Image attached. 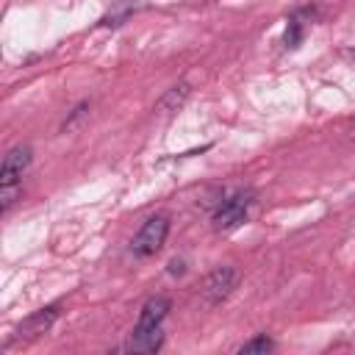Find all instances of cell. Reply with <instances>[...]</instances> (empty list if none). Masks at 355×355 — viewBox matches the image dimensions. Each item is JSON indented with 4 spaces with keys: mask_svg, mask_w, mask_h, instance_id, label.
<instances>
[{
    "mask_svg": "<svg viewBox=\"0 0 355 355\" xmlns=\"http://www.w3.org/2000/svg\"><path fill=\"white\" fill-rule=\"evenodd\" d=\"M272 347H275V341L263 333V336H255V338H250L247 344H241L239 352H241V355H250V352H269Z\"/></svg>",
    "mask_w": 355,
    "mask_h": 355,
    "instance_id": "10",
    "label": "cell"
},
{
    "mask_svg": "<svg viewBox=\"0 0 355 355\" xmlns=\"http://www.w3.org/2000/svg\"><path fill=\"white\" fill-rule=\"evenodd\" d=\"M31 161H33V150L28 144L11 147L0 166V186H19V178L31 166Z\"/></svg>",
    "mask_w": 355,
    "mask_h": 355,
    "instance_id": "3",
    "label": "cell"
},
{
    "mask_svg": "<svg viewBox=\"0 0 355 355\" xmlns=\"http://www.w3.org/2000/svg\"><path fill=\"white\" fill-rule=\"evenodd\" d=\"M17 194H19V186H0V200H3V211H8V208H11V202L17 200Z\"/></svg>",
    "mask_w": 355,
    "mask_h": 355,
    "instance_id": "12",
    "label": "cell"
},
{
    "mask_svg": "<svg viewBox=\"0 0 355 355\" xmlns=\"http://www.w3.org/2000/svg\"><path fill=\"white\" fill-rule=\"evenodd\" d=\"M189 97V86L186 83H180V86H172L164 97H161V103H158V108L161 111H175L178 105H183V100Z\"/></svg>",
    "mask_w": 355,
    "mask_h": 355,
    "instance_id": "9",
    "label": "cell"
},
{
    "mask_svg": "<svg viewBox=\"0 0 355 355\" xmlns=\"http://www.w3.org/2000/svg\"><path fill=\"white\" fill-rule=\"evenodd\" d=\"M55 316H58V308H55V305H47V308H42V311H36L33 316H28V319L17 327V338H33V336L44 333V330L55 322Z\"/></svg>",
    "mask_w": 355,
    "mask_h": 355,
    "instance_id": "6",
    "label": "cell"
},
{
    "mask_svg": "<svg viewBox=\"0 0 355 355\" xmlns=\"http://www.w3.org/2000/svg\"><path fill=\"white\" fill-rule=\"evenodd\" d=\"M86 111H89V103H80V105H75V111L69 114V119L64 122V128H69V125H75V119H80V116H83Z\"/></svg>",
    "mask_w": 355,
    "mask_h": 355,
    "instance_id": "13",
    "label": "cell"
},
{
    "mask_svg": "<svg viewBox=\"0 0 355 355\" xmlns=\"http://www.w3.org/2000/svg\"><path fill=\"white\" fill-rule=\"evenodd\" d=\"M252 202H255V194H252V191H236V194H230V197L222 200L219 208L214 211V227H216V230L239 227V225L247 219Z\"/></svg>",
    "mask_w": 355,
    "mask_h": 355,
    "instance_id": "2",
    "label": "cell"
},
{
    "mask_svg": "<svg viewBox=\"0 0 355 355\" xmlns=\"http://www.w3.org/2000/svg\"><path fill=\"white\" fill-rule=\"evenodd\" d=\"M133 8H136V6H133L130 0H122V3L116 6V11H111V14L103 19V25H122V19H128V17L133 14Z\"/></svg>",
    "mask_w": 355,
    "mask_h": 355,
    "instance_id": "11",
    "label": "cell"
},
{
    "mask_svg": "<svg viewBox=\"0 0 355 355\" xmlns=\"http://www.w3.org/2000/svg\"><path fill=\"white\" fill-rule=\"evenodd\" d=\"M305 11H308V8L291 14L288 28H286V36H283V44H286V47H297V44L302 42V33H305V19H302V17H305Z\"/></svg>",
    "mask_w": 355,
    "mask_h": 355,
    "instance_id": "8",
    "label": "cell"
},
{
    "mask_svg": "<svg viewBox=\"0 0 355 355\" xmlns=\"http://www.w3.org/2000/svg\"><path fill=\"white\" fill-rule=\"evenodd\" d=\"M233 286H236V269H233V266H216V269L205 277L202 294H205V300H208L211 305H219L222 300L230 297Z\"/></svg>",
    "mask_w": 355,
    "mask_h": 355,
    "instance_id": "4",
    "label": "cell"
},
{
    "mask_svg": "<svg viewBox=\"0 0 355 355\" xmlns=\"http://www.w3.org/2000/svg\"><path fill=\"white\" fill-rule=\"evenodd\" d=\"M352 55H355V50H352Z\"/></svg>",
    "mask_w": 355,
    "mask_h": 355,
    "instance_id": "15",
    "label": "cell"
},
{
    "mask_svg": "<svg viewBox=\"0 0 355 355\" xmlns=\"http://www.w3.org/2000/svg\"><path fill=\"white\" fill-rule=\"evenodd\" d=\"M169 272H172V275H183V261H178V258L169 261Z\"/></svg>",
    "mask_w": 355,
    "mask_h": 355,
    "instance_id": "14",
    "label": "cell"
},
{
    "mask_svg": "<svg viewBox=\"0 0 355 355\" xmlns=\"http://www.w3.org/2000/svg\"><path fill=\"white\" fill-rule=\"evenodd\" d=\"M166 313H169V300L166 297H150L147 302H144V308H141V313H139V322H136V327H161V322L166 319Z\"/></svg>",
    "mask_w": 355,
    "mask_h": 355,
    "instance_id": "7",
    "label": "cell"
},
{
    "mask_svg": "<svg viewBox=\"0 0 355 355\" xmlns=\"http://www.w3.org/2000/svg\"><path fill=\"white\" fill-rule=\"evenodd\" d=\"M164 347L161 327H133L130 338L122 344V352H158Z\"/></svg>",
    "mask_w": 355,
    "mask_h": 355,
    "instance_id": "5",
    "label": "cell"
},
{
    "mask_svg": "<svg viewBox=\"0 0 355 355\" xmlns=\"http://www.w3.org/2000/svg\"><path fill=\"white\" fill-rule=\"evenodd\" d=\"M166 233H169V216H166V214H155V216H150V219L139 227V233L133 236V241H130L133 255H139V258H150V255H155V252L164 247Z\"/></svg>",
    "mask_w": 355,
    "mask_h": 355,
    "instance_id": "1",
    "label": "cell"
}]
</instances>
